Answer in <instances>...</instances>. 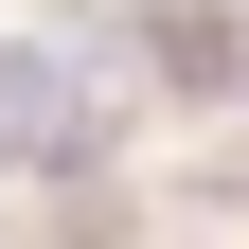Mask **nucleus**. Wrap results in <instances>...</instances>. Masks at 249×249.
Masks as SVG:
<instances>
[{
	"instance_id": "1",
	"label": "nucleus",
	"mask_w": 249,
	"mask_h": 249,
	"mask_svg": "<svg viewBox=\"0 0 249 249\" xmlns=\"http://www.w3.org/2000/svg\"><path fill=\"white\" fill-rule=\"evenodd\" d=\"M89 160H107V107L71 89V53L18 36L0 53V178H89Z\"/></svg>"
}]
</instances>
